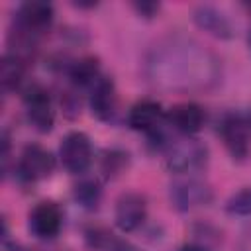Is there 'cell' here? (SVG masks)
Returning a JSON list of instances; mask_svg holds the SVG:
<instances>
[{"mask_svg": "<svg viewBox=\"0 0 251 251\" xmlns=\"http://www.w3.org/2000/svg\"><path fill=\"white\" fill-rule=\"evenodd\" d=\"M147 69L151 80L165 88H202L216 78L214 57L192 41H169L155 47Z\"/></svg>", "mask_w": 251, "mask_h": 251, "instance_id": "6da1fadb", "label": "cell"}, {"mask_svg": "<svg viewBox=\"0 0 251 251\" xmlns=\"http://www.w3.org/2000/svg\"><path fill=\"white\" fill-rule=\"evenodd\" d=\"M208 161V149L198 139H180L169 143L167 149V167L176 175H190L202 169Z\"/></svg>", "mask_w": 251, "mask_h": 251, "instance_id": "7a4b0ae2", "label": "cell"}, {"mask_svg": "<svg viewBox=\"0 0 251 251\" xmlns=\"http://www.w3.org/2000/svg\"><path fill=\"white\" fill-rule=\"evenodd\" d=\"M212 200V190L204 180L194 176L180 178L171 186V202L176 210H194Z\"/></svg>", "mask_w": 251, "mask_h": 251, "instance_id": "3957f363", "label": "cell"}, {"mask_svg": "<svg viewBox=\"0 0 251 251\" xmlns=\"http://www.w3.org/2000/svg\"><path fill=\"white\" fill-rule=\"evenodd\" d=\"M61 161L63 167L69 173H84L92 161V149H90V139L82 131H73L69 133L63 143H61Z\"/></svg>", "mask_w": 251, "mask_h": 251, "instance_id": "277c9868", "label": "cell"}, {"mask_svg": "<svg viewBox=\"0 0 251 251\" xmlns=\"http://www.w3.org/2000/svg\"><path fill=\"white\" fill-rule=\"evenodd\" d=\"M53 169H55V159L41 145H27L20 157V163H18L20 176L24 180H29V182L49 176L53 173Z\"/></svg>", "mask_w": 251, "mask_h": 251, "instance_id": "5b68a950", "label": "cell"}, {"mask_svg": "<svg viewBox=\"0 0 251 251\" xmlns=\"http://www.w3.org/2000/svg\"><path fill=\"white\" fill-rule=\"evenodd\" d=\"M220 135L227 147V151L235 159H243L249 151V124L237 116L229 114L220 122Z\"/></svg>", "mask_w": 251, "mask_h": 251, "instance_id": "8992f818", "label": "cell"}, {"mask_svg": "<svg viewBox=\"0 0 251 251\" xmlns=\"http://www.w3.org/2000/svg\"><path fill=\"white\" fill-rule=\"evenodd\" d=\"M25 110H27V118L31 122V126L37 131H49L53 127V106H51V98L47 94L45 88L41 86H31L25 94Z\"/></svg>", "mask_w": 251, "mask_h": 251, "instance_id": "52a82bcc", "label": "cell"}, {"mask_svg": "<svg viewBox=\"0 0 251 251\" xmlns=\"http://www.w3.org/2000/svg\"><path fill=\"white\" fill-rule=\"evenodd\" d=\"M147 204L137 192H126L116 202V224L122 231H133L145 220Z\"/></svg>", "mask_w": 251, "mask_h": 251, "instance_id": "ba28073f", "label": "cell"}, {"mask_svg": "<svg viewBox=\"0 0 251 251\" xmlns=\"http://www.w3.org/2000/svg\"><path fill=\"white\" fill-rule=\"evenodd\" d=\"M53 22V6L47 2H39V0H31L20 6L18 12V27L27 31L29 35H37L43 33Z\"/></svg>", "mask_w": 251, "mask_h": 251, "instance_id": "9c48e42d", "label": "cell"}, {"mask_svg": "<svg viewBox=\"0 0 251 251\" xmlns=\"http://www.w3.org/2000/svg\"><path fill=\"white\" fill-rule=\"evenodd\" d=\"M63 224L61 210L55 202H39L29 214V229L41 239H51L59 233Z\"/></svg>", "mask_w": 251, "mask_h": 251, "instance_id": "30bf717a", "label": "cell"}, {"mask_svg": "<svg viewBox=\"0 0 251 251\" xmlns=\"http://www.w3.org/2000/svg\"><path fill=\"white\" fill-rule=\"evenodd\" d=\"M169 122L176 131L192 135L202 129V126L206 122V114L198 104L184 102V104H176L175 108H171Z\"/></svg>", "mask_w": 251, "mask_h": 251, "instance_id": "8fae6325", "label": "cell"}, {"mask_svg": "<svg viewBox=\"0 0 251 251\" xmlns=\"http://www.w3.org/2000/svg\"><path fill=\"white\" fill-rule=\"evenodd\" d=\"M161 120H163V110L153 100H141V102H137L129 110V114H127L129 127L131 129H137V131H145V133L157 131Z\"/></svg>", "mask_w": 251, "mask_h": 251, "instance_id": "7c38bea8", "label": "cell"}, {"mask_svg": "<svg viewBox=\"0 0 251 251\" xmlns=\"http://www.w3.org/2000/svg\"><path fill=\"white\" fill-rule=\"evenodd\" d=\"M116 104H118V98H116V90H114L112 80L100 76L92 84V94H90L92 114L100 120H110L116 112Z\"/></svg>", "mask_w": 251, "mask_h": 251, "instance_id": "4fadbf2b", "label": "cell"}, {"mask_svg": "<svg viewBox=\"0 0 251 251\" xmlns=\"http://www.w3.org/2000/svg\"><path fill=\"white\" fill-rule=\"evenodd\" d=\"M196 24L200 27H204L206 31L218 35V37H231L233 35V29H231V24L229 20L220 14L216 8H210V6H204L196 12Z\"/></svg>", "mask_w": 251, "mask_h": 251, "instance_id": "5bb4252c", "label": "cell"}, {"mask_svg": "<svg viewBox=\"0 0 251 251\" xmlns=\"http://www.w3.org/2000/svg\"><path fill=\"white\" fill-rule=\"evenodd\" d=\"M24 71H25V61L12 55V53H6L2 57V63H0V82H2V88L4 90H14L22 78H24Z\"/></svg>", "mask_w": 251, "mask_h": 251, "instance_id": "9a60e30c", "label": "cell"}, {"mask_svg": "<svg viewBox=\"0 0 251 251\" xmlns=\"http://www.w3.org/2000/svg\"><path fill=\"white\" fill-rule=\"evenodd\" d=\"M71 78H73V82L78 84V86L94 84V82L100 78L98 61H96L94 57H84V59L76 61V63L71 67Z\"/></svg>", "mask_w": 251, "mask_h": 251, "instance_id": "2e32d148", "label": "cell"}, {"mask_svg": "<svg viewBox=\"0 0 251 251\" xmlns=\"http://www.w3.org/2000/svg\"><path fill=\"white\" fill-rule=\"evenodd\" d=\"M227 212L233 216H251V186L239 190L227 200Z\"/></svg>", "mask_w": 251, "mask_h": 251, "instance_id": "e0dca14e", "label": "cell"}, {"mask_svg": "<svg viewBox=\"0 0 251 251\" xmlns=\"http://www.w3.org/2000/svg\"><path fill=\"white\" fill-rule=\"evenodd\" d=\"M98 196H100V188H98L96 182L86 180V182L76 186V200L80 204H84L86 208H94L96 202H98Z\"/></svg>", "mask_w": 251, "mask_h": 251, "instance_id": "ac0fdd59", "label": "cell"}, {"mask_svg": "<svg viewBox=\"0 0 251 251\" xmlns=\"http://www.w3.org/2000/svg\"><path fill=\"white\" fill-rule=\"evenodd\" d=\"M180 251H208L204 245H198V243H186L180 247Z\"/></svg>", "mask_w": 251, "mask_h": 251, "instance_id": "d6986e66", "label": "cell"}, {"mask_svg": "<svg viewBox=\"0 0 251 251\" xmlns=\"http://www.w3.org/2000/svg\"><path fill=\"white\" fill-rule=\"evenodd\" d=\"M6 251H31V249H25L20 245H6Z\"/></svg>", "mask_w": 251, "mask_h": 251, "instance_id": "ffe728a7", "label": "cell"}]
</instances>
